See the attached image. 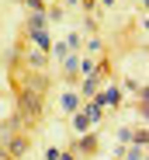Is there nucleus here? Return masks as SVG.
<instances>
[{
  "label": "nucleus",
  "instance_id": "5701e85b",
  "mask_svg": "<svg viewBox=\"0 0 149 160\" xmlns=\"http://www.w3.org/2000/svg\"><path fill=\"white\" fill-rule=\"evenodd\" d=\"M59 160H80V157L73 153V150H63V153H59Z\"/></svg>",
  "mask_w": 149,
  "mask_h": 160
},
{
  "label": "nucleus",
  "instance_id": "39448f33",
  "mask_svg": "<svg viewBox=\"0 0 149 160\" xmlns=\"http://www.w3.org/2000/svg\"><path fill=\"white\" fill-rule=\"evenodd\" d=\"M24 122L17 118V115H11V118H4V122H0V146H4L11 136H17V129H21Z\"/></svg>",
  "mask_w": 149,
  "mask_h": 160
},
{
  "label": "nucleus",
  "instance_id": "b1692460",
  "mask_svg": "<svg viewBox=\"0 0 149 160\" xmlns=\"http://www.w3.org/2000/svg\"><path fill=\"white\" fill-rule=\"evenodd\" d=\"M63 4H66V7H77V4H80V0H63Z\"/></svg>",
  "mask_w": 149,
  "mask_h": 160
},
{
  "label": "nucleus",
  "instance_id": "9d476101",
  "mask_svg": "<svg viewBox=\"0 0 149 160\" xmlns=\"http://www.w3.org/2000/svg\"><path fill=\"white\" fill-rule=\"evenodd\" d=\"M101 66H104V63H97V59H80V66H77V70H80V73H83V80H87V77H97V73H101Z\"/></svg>",
  "mask_w": 149,
  "mask_h": 160
},
{
  "label": "nucleus",
  "instance_id": "412c9836",
  "mask_svg": "<svg viewBox=\"0 0 149 160\" xmlns=\"http://www.w3.org/2000/svg\"><path fill=\"white\" fill-rule=\"evenodd\" d=\"M125 87H128V91H135V94L142 91V84H139V80H135V77H128V80H125Z\"/></svg>",
  "mask_w": 149,
  "mask_h": 160
},
{
  "label": "nucleus",
  "instance_id": "20e7f679",
  "mask_svg": "<svg viewBox=\"0 0 149 160\" xmlns=\"http://www.w3.org/2000/svg\"><path fill=\"white\" fill-rule=\"evenodd\" d=\"M97 150V136H94V132H83V136H77V139H73V153H94Z\"/></svg>",
  "mask_w": 149,
  "mask_h": 160
},
{
  "label": "nucleus",
  "instance_id": "aec40b11",
  "mask_svg": "<svg viewBox=\"0 0 149 160\" xmlns=\"http://www.w3.org/2000/svg\"><path fill=\"white\" fill-rule=\"evenodd\" d=\"M101 49H104L101 38H90V42H87V52H90V56H94V52H101Z\"/></svg>",
  "mask_w": 149,
  "mask_h": 160
},
{
  "label": "nucleus",
  "instance_id": "1a4fd4ad",
  "mask_svg": "<svg viewBox=\"0 0 149 160\" xmlns=\"http://www.w3.org/2000/svg\"><path fill=\"white\" fill-rule=\"evenodd\" d=\"M97 91H101V80H97V77H87L83 84H80V98H83V101H87V98H94Z\"/></svg>",
  "mask_w": 149,
  "mask_h": 160
},
{
  "label": "nucleus",
  "instance_id": "f3484780",
  "mask_svg": "<svg viewBox=\"0 0 149 160\" xmlns=\"http://www.w3.org/2000/svg\"><path fill=\"white\" fill-rule=\"evenodd\" d=\"M125 160H146V150H139V146H128V150H125Z\"/></svg>",
  "mask_w": 149,
  "mask_h": 160
},
{
  "label": "nucleus",
  "instance_id": "a211bd4d",
  "mask_svg": "<svg viewBox=\"0 0 149 160\" xmlns=\"http://www.w3.org/2000/svg\"><path fill=\"white\" fill-rule=\"evenodd\" d=\"M66 45H69V52H77L83 42H80V32H69V38H66Z\"/></svg>",
  "mask_w": 149,
  "mask_h": 160
},
{
  "label": "nucleus",
  "instance_id": "393cba45",
  "mask_svg": "<svg viewBox=\"0 0 149 160\" xmlns=\"http://www.w3.org/2000/svg\"><path fill=\"white\" fill-rule=\"evenodd\" d=\"M0 160H11V157H7V153H4V146H0Z\"/></svg>",
  "mask_w": 149,
  "mask_h": 160
},
{
  "label": "nucleus",
  "instance_id": "4468645a",
  "mask_svg": "<svg viewBox=\"0 0 149 160\" xmlns=\"http://www.w3.org/2000/svg\"><path fill=\"white\" fill-rule=\"evenodd\" d=\"M73 129H77L80 136H83V132L90 129V122H87V115H83V112H77V115H73Z\"/></svg>",
  "mask_w": 149,
  "mask_h": 160
},
{
  "label": "nucleus",
  "instance_id": "6e6552de",
  "mask_svg": "<svg viewBox=\"0 0 149 160\" xmlns=\"http://www.w3.org/2000/svg\"><path fill=\"white\" fill-rule=\"evenodd\" d=\"M31 45H38V52H49L52 49V38H49V32H28Z\"/></svg>",
  "mask_w": 149,
  "mask_h": 160
},
{
  "label": "nucleus",
  "instance_id": "bb28decb",
  "mask_svg": "<svg viewBox=\"0 0 149 160\" xmlns=\"http://www.w3.org/2000/svg\"><path fill=\"white\" fill-rule=\"evenodd\" d=\"M114 160H121V157H114Z\"/></svg>",
  "mask_w": 149,
  "mask_h": 160
},
{
  "label": "nucleus",
  "instance_id": "f257e3e1",
  "mask_svg": "<svg viewBox=\"0 0 149 160\" xmlns=\"http://www.w3.org/2000/svg\"><path fill=\"white\" fill-rule=\"evenodd\" d=\"M38 115H42V94L21 87V94H17V118L28 122V118H38Z\"/></svg>",
  "mask_w": 149,
  "mask_h": 160
},
{
  "label": "nucleus",
  "instance_id": "f03ea898",
  "mask_svg": "<svg viewBox=\"0 0 149 160\" xmlns=\"http://www.w3.org/2000/svg\"><path fill=\"white\" fill-rule=\"evenodd\" d=\"M94 101L101 104V108H118V104H121V87H118V84H111L108 91H97V94H94Z\"/></svg>",
  "mask_w": 149,
  "mask_h": 160
},
{
  "label": "nucleus",
  "instance_id": "4be33fe9",
  "mask_svg": "<svg viewBox=\"0 0 149 160\" xmlns=\"http://www.w3.org/2000/svg\"><path fill=\"white\" fill-rule=\"evenodd\" d=\"M45 160H59V150H56V146H49V150H45Z\"/></svg>",
  "mask_w": 149,
  "mask_h": 160
},
{
  "label": "nucleus",
  "instance_id": "7ed1b4c3",
  "mask_svg": "<svg viewBox=\"0 0 149 160\" xmlns=\"http://www.w3.org/2000/svg\"><path fill=\"white\" fill-rule=\"evenodd\" d=\"M4 153H7L11 160H21L24 153H28V136H21V132H17V136H11V139L4 143Z\"/></svg>",
  "mask_w": 149,
  "mask_h": 160
},
{
  "label": "nucleus",
  "instance_id": "dca6fc26",
  "mask_svg": "<svg viewBox=\"0 0 149 160\" xmlns=\"http://www.w3.org/2000/svg\"><path fill=\"white\" fill-rule=\"evenodd\" d=\"M49 52H52L56 59H66V56H69V45H66V42H52V49H49Z\"/></svg>",
  "mask_w": 149,
  "mask_h": 160
},
{
  "label": "nucleus",
  "instance_id": "6ab92c4d",
  "mask_svg": "<svg viewBox=\"0 0 149 160\" xmlns=\"http://www.w3.org/2000/svg\"><path fill=\"white\" fill-rule=\"evenodd\" d=\"M24 4H28L31 14H35V11H45V0H24Z\"/></svg>",
  "mask_w": 149,
  "mask_h": 160
},
{
  "label": "nucleus",
  "instance_id": "f8f14e48",
  "mask_svg": "<svg viewBox=\"0 0 149 160\" xmlns=\"http://www.w3.org/2000/svg\"><path fill=\"white\" fill-rule=\"evenodd\" d=\"M128 143H132V146H139V150H146V143H149V132H146V129L128 132Z\"/></svg>",
  "mask_w": 149,
  "mask_h": 160
},
{
  "label": "nucleus",
  "instance_id": "ddd939ff",
  "mask_svg": "<svg viewBox=\"0 0 149 160\" xmlns=\"http://www.w3.org/2000/svg\"><path fill=\"white\" fill-rule=\"evenodd\" d=\"M45 59H49L45 52H28V56H24V63H28L31 70H42V66H45Z\"/></svg>",
  "mask_w": 149,
  "mask_h": 160
},
{
  "label": "nucleus",
  "instance_id": "423d86ee",
  "mask_svg": "<svg viewBox=\"0 0 149 160\" xmlns=\"http://www.w3.org/2000/svg\"><path fill=\"white\" fill-rule=\"evenodd\" d=\"M80 104H83V98H80V94L66 91V94H63V101H59V108H63L66 115H77V112H80Z\"/></svg>",
  "mask_w": 149,
  "mask_h": 160
},
{
  "label": "nucleus",
  "instance_id": "9b49d317",
  "mask_svg": "<svg viewBox=\"0 0 149 160\" xmlns=\"http://www.w3.org/2000/svg\"><path fill=\"white\" fill-rule=\"evenodd\" d=\"M49 28V21H45V11H35L28 18V32H45Z\"/></svg>",
  "mask_w": 149,
  "mask_h": 160
},
{
  "label": "nucleus",
  "instance_id": "0eeeda50",
  "mask_svg": "<svg viewBox=\"0 0 149 160\" xmlns=\"http://www.w3.org/2000/svg\"><path fill=\"white\" fill-rule=\"evenodd\" d=\"M80 112L87 115V122H90V125H97V122H101V115H104V108H101L94 98H90V104H80Z\"/></svg>",
  "mask_w": 149,
  "mask_h": 160
},
{
  "label": "nucleus",
  "instance_id": "2eb2a0df",
  "mask_svg": "<svg viewBox=\"0 0 149 160\" xmlns=\"http://www.w3.org/2000/svg\"><path fill=\"white\" fill-rule=\"evenodd\" d=\"M77 66H80V56H77V52H69V56L63 59V70H66V73H77Z\"/></svg>",
  "mask_w": 149,
  "mask_h": 160
},
{
  "label": "nucleus",
  "instance_id": "a878e982",
  "mask_svg": "<svg viewBox=\"0 0 149 160\" xmlns=\"http://www.w3.org/2000/svg\"><path fill=\"white\" fill-rule=\"evenodd\" d=\"M101 4H104V7H111V4H114V0H101Z\"/></svg>",
  "mask_w": 149,
  "mask_h": 160
}]
</instances>
